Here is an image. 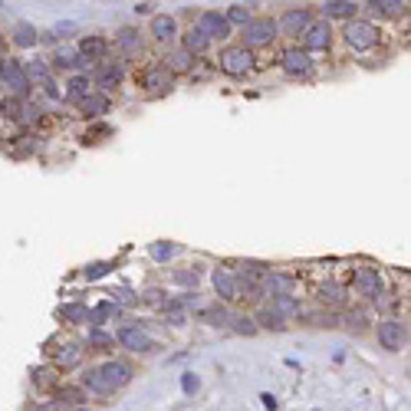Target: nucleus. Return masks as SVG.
I'll return each mask as SVG.
<instances>
[{
    "mask_svg": "<svg viewBox=\"0 0 411 411\" xmlns=\"http://www.w3.org/2000/svg\"><path fill=\"white\" fill-rule=\"evenodd\" d=\"M129 379H132V368L125 362H105L103 368H89L83 385L92 388V392H99V395H112L116 388L129 385Z\"/></svg>",
    "mask_w": 411,
    "mask_h": 411,
    "instance_id": "nucleus-1",
    "label": "nucleus"
},
{
    "mask_svg": "<svg viewBox=\"0 0 411 411\" xmlns=\"http://www.w3.org/2000/svg\"><path fill=\"white\" fill-rule=\"evenodd\" d=\"M244 50H253V46H266L273 36H277V20L270 17H253L247 27H244Z\"/></svg>",
    "mask_w": 411,
    "mask_h": 411,
    "instance_id": "nucleus-2",
    "label": "nucleus"
},
{
    "mask_svg": "<svg viewBox=\"0 0 411 411\" xmlns=\"http://www.w3.org/2000/svg\"><path fill=\"white\" fill-rule=\"evenodd\" d=\"M346 43L352 46V50H359V53H366V50H372V46L379 43V27L368 23V20H349Z\"/></svg>",
    "mask_w": 411,
    "mask_h": 411,
    "instance_id": "nucleus-3",
    "label": "nucleus"
},
{
    "mask_svg": "<svg viewBox=\"0 0 411 411\" xmlns=\"http://www.w3.org/2000/svg\"><path fill=\"white\" fill-rule=\"evenodd\" d=\"M0 83L10 89L14 96H27L30 92L27 66H23L20 59H3V63H0Z\"/></svg>",
    "mask_w": 411,
    "mask_h": 411,
    "instance_id": "nucleus-4",
    "label": "nucleus"
},
{
    "mask_svg": "<svg viewBox=\"0 0 411 411\" xmlns=\"http://www.w3.org/2000/svg\"><path fill=\"white\" fill-rule=\"evenodd\" d=\"M220 70L227 76H247L253 70V53L244 46H227L220 53Z\"/></svg>",
    "mask_w": 411,
    "mask_h": 411,
    "instance_id": "nucleus-5",
    "label": "nucleus"
},
{
    "mask_svg": "<svg viewBox=\"0 0 411 411\" xmlns=\"http://www.w3.org/2000/svg\"><path fill=\"white\" fill-rule=\"evenodd\" d=\"M379 342H382V349H388V352H398L408 342V326L401 323V319H382L379 323Z\"/></svg>",
    "mask_w": 411,
    "mask_h": 411,
    "instance_id": "nucleus-6",
    "label": "nucleus"
},
{
    "mask_svg": "<svg viewBox=\"0 0 411 411\" xmlns=\"http://www.w3.org/2000/svg\"><path fill=\"white\" fill-rule=\"evenodd\" d=\"M352 283L362 296H375V299H379V293H382V273H379L375 266H359Z\"/></svg>",
    "mask_w": 411,
    "mask_h": 411,
    "instance_id": "nucleus-7",
    "label": "nucleus"
},
{
    "mask_svg": "<svg viewBox=\"0 0 411 411\" xmlns=\"http://www.w3.org/2000/svg\"><path fill=\"white\" fill-rule=\"evenodd\" d=\"M142 86L151 92V96H162L171 89V73H168V66L165 63H155V66H148L145 76H142Z\"/></svg>",
    "mask_w": 411,
    "mask_h": 411,
    "instance_id": "nucleus-8",
    "label": "nucleus"
},
{
    "mask_svg": "<svg viewBox=\"0 0 411 411\" xmlns=\"http://www.w3.org/2000/svg\"><path fill=\"white\" fill-rule=\"evenodd\" d=\"M309 27H313V14H309L306 7H299V10H286L283 20L277 23V30L290 33V36H299V33H306Z\"/></svg>",
    "mask_w": 411,
    "mask_h": 411,
    "instance_id": "nucleus-9",
    "label": "nucleus"
},
{
    "mask_svg": "<svg viewBox=\"0 0 411 411\" xmlns=\"http://www.w3.org/2000/svg\"><path fill=\"white\" fill-rule=\"evenodd\" d=\"M118 342H122L125 349H132V352H151V349H155L151 336L142 333L138 326H125V329H118Z\"/></svg>",
    "mask_w": 411,
    "mask_h": 411,
    "instance_id": "nucleus-10",
    "label": "nucleus"
},
{
    "mask_svg": "<svg viewBox=\"0 0 411 411\" xmlns=\"http://www.w3.org/2000/svg\"><path fill=\"white\" fill-rule=\"evenodd\" d=\"M280 63H283V73L286 76H309L313 73V59H309L306 50H286Z\"/></svg>",
    "mask_w": 411,
    "mask_h": 411,
    "instance_id": "nucleus-11",
    "label": "nucleus"
},
{
    "mask_svg": "<svg viewBox=\"0 0 411 411\" xmlns=\"http://www.w3.org/2000/svg\"><path fill=\"white\" fill-rule=\"evenodd\" d=\"M198 30L204 33L207 40H224V36H231V23H227L220 14H214V10L201 14V20H198Z\"/></svg>",
    "mask_w": 411,
    "mask_h": 411,
    "instance_id": "nucleus-12",
    "label": "nucleus"
},
{
    "mask_svg": "<svg viewBox=\"0 0 411 411\" xmlns=\"http://www.w3.org/2000/svg\"><path fill=\"white\" fill-rule=\"evenodd\" d=\"M266 296H273V299H280V296H293L296 290V280L286 277V273H266L264 277V286H260Z\"/></svg>",
    "mask_w": 411,
    "mask_h": 411,
    "instance_id": "nucleus-13",
    "label": "nucleus"
},
{
    "mask_svg": "<svg viewBox=\"0 0 411 411\" xmlns=\"http://www.w3.org/2000/svg\"><path fill=\"white\" fill-rule=\"evenodd\" d=\"M214 290H218V296L220 299H240V290H237V277L231 273V270H214Z\"/></svg>",
    "mask_w": 411,
    "mask_h": 411,
    "instance_id": "nucleus-14",
    "label": "nucleus"
},
{
    "mask_svg": "<svg viewBox=\"0 0 411 411\" xmlns=\"http://www.w3.org/2000/svg\"><path fill=\"white\" fill-rule=\"evenodd\" d=\"M116 43H118V50H122L125 56H142V50H145V40H142V33H138V30H132V27L118 30Z\"/></svg>",
    "mask_w": 411,
    "mask_h": 411,
    "instance_id": "nucleus-15",
    "label": "nucleus"
},
{
    "mask_svg": "<svg viewBox=\"0 0 411 411\" xmlns=\"http://www.w3.org/2000/svg\"><path fill=\"white\" fill-rule=\"evenodd\" d=\"M122 76H125V66L122 63H116V59H109V63H103L99 70H96V86L103 89H112L122 83Z\"/></svg>",
    "mask_w": 411,
    "mask_h": 411,
    "instance_id": "nucleus-16",
    "label": "nucleus"
},
{
    "mask_svg": "<svg viewBox=\"0 0 411 411\" xmlns=\"http://www.w3.org/2000/svg\"><path fill=\"white\" fill-rule=\"evenodd\" d=\"M303 40H306V53L309 50H326V46L333 43V27L329 23H313L303 33Z\"/></svg>",
    "mask_w": 411,
    "mask_h": 411,
    "instance_id": "nucleus-17",
    "label": "nucleus"
},
{
    "mask_svg": "<svg viewBox=\"0 0 411 411\" xmlns=\"http://www.w3.org/2000/svg\"><path fill=\"white\" fill-rule=\"evenodd\" d=\"M151 33H155V40H162V43H171L178 36V23H175V17H168V14H155L151 17Z\"/></svg>",
    "mask_w": 411,
    "mask_h": 411,
    "instance_id": "nucleus-18",
    "label": "nucleus"
},
{
    "mask_svg": "<svg viewBox=\"0 0 411 411\" xmlns=\"http://www.w3.org/2000/svg\"><path fill=\"white\" fill-rule=\"evenodd\" d=\"M89 96H92V83H89V76H73V79H70V86H66V99L83 105Z\"/></svg>",
    "mask_w": 411,
    "mask_h": 411,
    "instance_id": "nucleus-19",
    "label": "nucleus"
},
{
    "mask_svg": "<svg viewBox=\"0 0 411 411\" xmlns=\"http://www.w3.org/2000/svg\"><path fill=\"white\" fill-rule=\"evenodd\" d=\"M105 53H109V43H105L103 36H86V40H83V43H79V56L86 59H103Z\"/></svg>",
    "mask_w": 411,
    "mask_h": 411,
    "instance_id": "nucleus-20",
    "label": "nucleus"
},
{
    "mask_svg": "<svg viewBox=\"0 0 411 411\" xmlns=\"http://www.w3.org/2000/svg\"><path fill=\"white\" fill-rule=\"evenodd\" d=\"M59 319L63 323H89V306H83V303H66V306H59Z\"/></svg>",
    "mask_w": 411,
    "mask_h": 411,
    "instance_id": "nucleus-21",
    "label": "nucleus"
},
{
    "mask_svg": "<svg viewBox=\"0 0 411 411\" xmlns=\"http://www.w3.org/2000/svg\"><path fill=\"white\" fill-rule=\"evenodd\" d=\"M355 10H359V3H352V0H329V3H323V17H349L352 20Z\"/></svg>",
    "mask_w": 411,
    "mask_h": 411,
    "instance_id": "nucleus-22",
    "label": "nucleus"
},
{
    "mask_svg": "<svg viewBox=\"0 0 411 411\" xmlns=\"http://www.w3.org/2000/svg\"><path fill=\"white\" fill-rule=\"evenodd\" d=\"M253 323H257V329H260V326H264V329H277V333L286 329V319H283L280 313H273V309H260V313L253 316Z\"/></svg>",
    "mask_w": 411,
    "mask_h": 411,
    "instance_id": "nucleus-23",
    "label": "nucleus"
},
{
    "mask_svg": "<svg viewBox=\"0 0 411 411\" xmlns=\"http://www.w3.org/2000/svg\"><path fill=\"white\" fill-rule=\"evenodd\" d=\"M191 53H185V50H171V53H168V63H165V66H168V73L175 76V73H188V70H191Z\"/></svg>",
    "mask_w": 411,
    "mask_h": 411,
    "instance_id": "nucleus-24",
    "label": "nucleus"
},
{
    "mask_svg": "<svg viewBox=\"0 0 411 411\" xmlns=\"http://www.w3.org/2000/svg\"><path fill=\"white\" fill-rule=\"evenodd\" d=\"M207 46H211V40H207L198 27H191L188 33H185V53H191V56H194V53H204Z\"/></svg>",
    "mask_w": 411,
    "mask_h": 411,
    "instance_id": "nucleus-25",
    "label": "nucleus"
},
{
    "mask_svg": "<svg viewBox=\"0 0 411 411\" xmlns=\"http://www.w3.org/2000/svg\"><path fill=\"white\" fill-rule=\"evenodd\" d=\"M79 362H83V349H79V346H63L56 352V366L63 368V372H66V368H76Z\"/></svg>",
    "mask_w": 411,
    "mask_h": 411,
    "instance_id": "nucleus-26",
    "label": "nucleus"
},
{
    "mask_svg": "<svg viewBox=\"0 0 411 411\" xmlns=\"http://www.w3.org/2000/svg\"><path fill=\"white\" fill-rule=\"evenodd\" d=\"M112 316H116V303H112V299H105V303H99L96 309H89V323L96 326V329L103 323H109Z\"/></svg>",
    "mask_w": 411,
    "mask_h": 411,
    "instance_id": "nucleus-27",
    "label": "nucleus"
},
{
    "mask_svg": "<svg viewBox=\"0 0 411 411\" xmlns=\"http://www.w3.org/2000/svg\"><path fill=\"white\" fill-rule=\"evenodd\" d=\"M83 112H86L89 118L103 116V112H109V96H99V92H92L86 103H83Z\"/></svg>",
    "mask_w": 411,
    "mask_h": 411,
    "instance_id": "nucleus-28",
    "label": "nucleus"
},
{
    "mask_svg": "<svg viewBox=\"0 0 411 411\" xmlns=\"http://www.w3.org/2000/svg\"><path fill=\"white\" fill-rule=\"evenodd\" d=\"M224 20H227V23H240V27H247L250 20H253V14H250L247 3H231V10L224 14Z\"/></svg>",
    "mask_w": 411,
    "mask_h": 411,
    "instance_id": "nucleus-29",
    "label": "nucleus"
},
{
    "mask_svg": "<svg viewBox=\"0 0 411 411\" xmlns=\"http://www.w3.org/2000/svg\"><path fill=\"white\" fill-rule=\"evenodd\" d=\"M148 253H151V260L165 264V260L178 257V253H181V247H178V244H151V247H148Z\"/></svg>",
    "mask_w": 411,
    "mask_h": 411,
    "instance_id": "nucleus-30",
    "label": "nucleus"
},
{
    "mask_svg": "<svg viewBox=\"0 0 411 411\" xmlns=\"http://www.w3.org/2000/svg\"><path fill=\"white\" fill-rule=\"evenodd\" d=\"M14 40L17 46H36V40H40V33H36V27L33 23H20L14 33Z\"/></svg>",
    "mask_w": 411,
    "mask_h": 411,
    "instance_id": "nucleus-31",
    "label": "nucleus"
},
{
    "mask_svg": "<svg viewBox=\"0 0 411 411\" xmlns=\"http://www.w3.org/2000/svg\"><path fill=\"white\" fill-rule=\"evenodd\" d=\"M231 329H234L237 336H253L257 333V323H253V316H231Z\"/></svg>",
    "mask_w": 411,
    "mask_h": 411,
    "instance_id": "nucleus-32",
    "label": "nucleus"
},
{
    "mask_svg": "<svg viewBox=\"0 0 411 411\" xmlns=\"http://www.w3.org/2000/svg\"><path fill=\"white\" fill-rule=\"evenodd\" d=\"M319 299H323V303H342V299H346V290H342L339 283H323Z\"/></svg>",
    "mask_w": 411,
    "mask_h": 411,
    "instance_id": "nucleus-33",
    "label": "nucleus"
},
{
    "mask_svg": "<svg viewBox=\"0 0 411 411\" xmlns=\"http://www.w3.org/2000/svg\"><path fill=\"white\" fill-rule=\"evenodd\" d=\"M273 313H280V316L286 319V316L299 313V303H296L293 296H280V299H273Z\"/></svg>",
    "mask_w": 411,
    "mask_h": 411,
    "instance_id": "nucleus-34",
    "label": "nucleus"
},
{
    "mask_svg": "<svg viewBox=\"0 0 411 411\" xmlns=\"http://www.w3.org/2000/svg\"><path fill=\"white\" fill-rule=\"evenodd\" d=\"M198 280H201V270H198V266L175 270V283H181V286H198Z\"/></svg>",
    "mask_w": 411,
    "mask_h": 411,
    "instance_id": "nucleus-35",
    "label": "nucleus"
},
{
    "mask_svg": "<svg viewBox=\"0 0 411 411\" xmlns=\"http://www.w3.org/2000/svg\"><path fill=\"white\" fill-rule=\"evenodd\" d=\"M368 7H372V10H382V14H401V10H405V7H408V3H401V0H382V3H368Z\"/></svg>",
    "mask_w": 411,
    "mask_h": 411,
    "instance_id": "nucleus-36",
    "label": "nucleus"
},
{
    "mask_svg": "<svg viewBox=\"0 0 411 411\" xmlns=\"http://www.w3.org/2000/svg\"><path fill=\"white\" fill-rule=\"evenodd\" d=\"M204 319H211L214 326H227L231 323V313L220 309V306H211V309H204Z\"/></svg>",
    "mask_w": 411,
    "mask_h": 411,
    "instance_id": "nucleus-37",
    "label": "nucleus"
},
{
    "mask_svg": "<svg viewBox=\"0 0 411 411\" xmlns=\"http://www.w3.org/2000/svg\"><path fill=\"white\" fill-rule=\"evenodd\" d=\"M89 346H116V336H109L103 329H92L89 333Z\"/></svg>",
    "mask_w": 411,
    "mask_h": 411,
    "instance_id": "nucleus-38",
    "label": "nucleus"
},
{
    "mask_svg": "<svg viewBox=\"0 0 411 411\" xmlns=\"http://www.w3.org/2000/svg\"><path fill=\"white\" fill-rule=\"evenodd\" d=\"M181 388H185V395H194V392L201 388L198 375H194V372H185V375H181Z\"/></svg>",
    "mask_w": 411,
    "mask_h": 411,
    "instance_id": "nucleus-39",
    "label": "nucleus"
},
{
    "mask_svg": "<svg viewBox=\"0 0 411 411\" xmlns=\"http://www.w3.org/2000/svg\"><path fill=\"white\" fill-rule=\"evenodd\" d=\"M112 266H116V264H92V266H86L83 273H86V280H99V277H105Z\"/></svg>",
    "mask_w": 411,
    "mask_h": 411,
    "instance_id": "nucleus-40",
    "label": "nucleus"
},
{
    "mask_svg": "<svg viewBox=\"0 0 411 411\" xmlns=\"http://www.w3.org/2000/svg\"><path fill=\"white\" fill-rule=\"evenodd\" d=\"M27 76H36V79H40V83H50V70H46L43 63H30Z\"/></svg>",
    "mask_w": 411,
    "mask_h": 411,
    "instance_id": "nucleus-41",
    "label": "nucleus"
},
{
    "mask_svg": "<svg viewBox=\"0 0 411 411\" xmlns=\"http://www.w3.org/2000/svg\"><path fill=\"white\" fill-rule=\"evenodd\" d=\"M3 116H20V105H17V103H3Z\"/></svg>",
    "mask_w": 411,
    "mask_h": 411,
    "instance_id": "nucleus-42",
    "label": "nucleus"
},
{
    "mask_svg": "<svg viewBox=\"0 0 411 411\" xmlns=\"http://www.w3.org/2000/svg\"><path fill=\"white\" fill-rule=\"evenodd\" d=\"M260 398H264V405H266V408H270V411H277V398L270 395V392H264V395H260Z\"/></svg>",
    "mask_w": 411,
    "mask_h": 411,
    "instance_id": "nucleus-43",
    "label": "nucleus"
},
{
    "mask_svg": "<svg viewBox=\"0 0 411 411\" xmlns=\"http://www.w3.org/2000/svg\"><path fill=\"white\" fill-rule=\"evenodd\" d=\"M0 50H3V36H0Z\"/></svg>",
    "mask_w": 411,
    "mask_h": 411,
    "instance_id": "nucleus-44",
    "label": "nucleus"
},
{
    "mask_svg": "<svg viewBox=\"0 0 411 411\" xmlns=\"http://www.w3.org/2000/svg\"><path fill=\"white\" fill-rule=\"evenodd\" d=\"M76 411H89V408H76Z\"/></svg>",
    "mask_w": 411,
    "mask_h": 411,
    "instance_id": "nucleus-45",
    "label": "nucleus"
}]
</instances>
